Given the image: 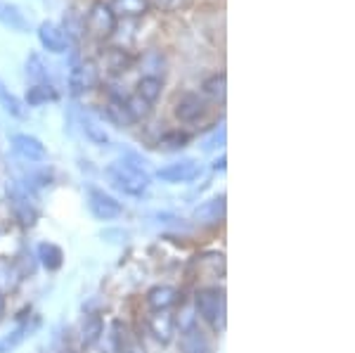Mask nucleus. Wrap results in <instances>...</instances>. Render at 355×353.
Returning <instances> with one entry per match:
<instances>
[{"label":"nucleus","instance_id":"obj_26","mask_svg":"<svg viewBox=\"0 0 355 353\" xmlns=\"http://www.w3.org/2000/svg\"><path fill=\"white\" fill-rule=\"evenodd\" d=\"M187 142H190V135L182 133V130H171V133L162 135V140H159V147L166 152H175V150H182V147H187Z\"/></svg>","mask_w":355,"mask_h":353},{"label":"nucleus","instance_id":"obj_2","mask_svg":"<svg viewBox=\"0 0 355 353\" xmlns=\"http://www.w3.org/2000/svg\"><path fill=\"white\" fill-rule=\"evenodd\" d=\"M194 309H197L199 318L204 322H209L211 327H223V313H225V299L223 292L216 287L199 289L197 297H194Z\"/></svg>","mask_w":355,"mask_h":353},{"label":"nucleus","instance_id":"obj_22","mask_svg":"<svg viewBox=\"0 0 355 353\" xmlns=\"http://www.w3.org/2000/svg\"><path fill=\"white\" fill-rule=\"evenodd\" d=\"M0 107H3L10 117H17V119H24V114H26L21 100L17 98L15 93H10V88L3 83V78H0Z\"/></svg>","mask_w":355,"mask_h":353},{"label":"nucleus","instance_id":"obj_11","mask_svg":"<svg viewBox=\"0 0 355 353\" xmlns=\"http://www.w3.org/2000/svg\"><path fill=\"white\" fill-rule=\"evenodd\" d=\"M225 216V197H214L209 202H202L197 209H194L192 218L199 221V223H218V221Z\"/></svg>","mask_w":355,"mask_h":353},{"label":"nucleus","instance_id":"obj_19","mask_svg":"<svg viewBox=\"0 0 355 353\" xmlns=\"http://www.w3.org/2000/svg\"><path fill=\"white\" fill-rule=\"evenodd\" d=\"M26 76L36 85H50V71L45 67L43 57L38 53H31L26 60Z\"/></svg>","mask_w":355,"mask_h":353},{"label":"nucleus","instance_id":"obj_16","mask_svg":"<svg viewBox=\"0 0 355 353\" xmlns=\"http://www.w3.org/2000/svg\"><path fill=\"white\" fill-rule=\"evenodd\" d=\"M180 349L182 353H211L209 349V341H206L204 332L197 327H187L180 337Z\"/></svg>","mask_w":355,"mask_h":353},{"label":"nucleus","instance_id":"obj_18","mask_svg":"<svg viewBox=\"0 0 355 353\" xmlns=\"http://www.w3.org/2000/svg\"><path fill=\"white\" fill-rule=\"evenodd\" d=\"M105 334V322L100 316H85L83 325H81V341L83 346H95L97 341Z\"/></svg>","mask_w":355,"mask_h":353},{"label":"nucleus","instance_id":"obj_4","mask_svg":"<svg viewBox=\"0 0 355 353\" xmlns=\"http://www.w3.org/2000/svg\"><path fill=\"white\" fill-rule=\"evenodd\" d=\"M97 85V67L93 60H85V62H78L73 57L71 62V69H69V93L73 98L83 95L85 90L95 88Z\"/></svg>","mask_w":355,"mask_h":353},{"label":"nucleus","instance_id":"obj_25","mask_svg":"<svg viewBox=\"0 0 355 353\" xmlns=\"http://www.w3.org/2000/svg\"><path fill=\"white\" fill-rule=\"evenodd\" d=\"M202 88H204V93L211 95L214 100H225L227 76H225V74H214L211 78H206Z\"/></svg>","mask_w":355,"mask_h":353},{"label":"nucleus","instance_id":"obj_27","mask_svg":"<svg viewBox=\"0 0 355 353\" xmlns=\"http://www.w3.org/2000/svg\"><path fill=\"white\" fill-rule=\"evenodd\" d=\"M26 100H28V105L38 107V105H43V102H48V100H57V93L53 88V83H50V85H33V88H28Z\"/></svg>","mask_w":355,"mask_h":353},{"label":"nucleus","instance_id":"obj_12","mask_svg":"<svg viewBox=\"0 0 355 353\" xmlns=\"http://www.w3.org/2000/svg\"><path fill=\"white\" fill-rule=\"evenodd\" d=\"M105 117L110 119L116 128H128V126H133V123H135V119L130 117L128 107H125L123 95H112L110 105H107V110H105Z\"/></svg>","mask_w":355,"mask_h":353},{"label":"nucleus","instance_id":"obj_3","mask_svg":"<svg viewBox=\"0 0 355 353\" xmlns=\"http://www.w3.org/2000/svg\"><path fill=\"white\" fill-rule=\"evenodd\" d=\"M83 28H88V33L97 38V41H105V38L114 36V31H116V15L112 12L110 5L95 3L90 8L88 17H85Z\"/></svg>","mask_w":355,"mask_h":353},{"label":"nucleus","instance_id":"obj_20","mask_svg":"<svg viewBox=\"0 0 355 353\" xmlns=\"http://www.w3.org/2000/svg\"><path fill=\"white\" fill-rule=\"evenodd\" d=\"M150 8L147 0H114L112 3V12L119 17H142Z\"/></svg>","mask_w":355,"mask_h":353},{"label":"nucleus","instance_id":"obj_23","mask_svg":"<svg viewBox=\"0 0 355 353\" xmlns=\"http://www.w3.org/2000/svg\"><path fill=\"white\" fill-rule=\"evenodd\" d=\"M83 133L88 135V140L95 142V145H100V147L110 145V135H107V130L102 128L100 123L90 117V114H83Z\"/></svg>","mask_w":355,"mask_h":353},{"label":"nucleus","instance_id":"obj_17","mask_svg":"<svg viewBox=\"0 0 355 353\" xmlns=\"http://www.w3.org/2000/svg\"><path fill=\"white\" fill-rule=\"evenodd\" d=\"M38 259H41V266L45 270H60L62 264H64V252L53 242H43L38 247Z\"/></svg>","mask_w":355,"mask_h":353},{"label":"nucleus","instance_id":"obj_21","mask_svg":"<svg viewBox=\"0 0 355 353\" xmlns=\"http://www.w3.org/2000/svg\"><path fill=\"white\" fill-rule=\"evenodd\" d=\"M137 98H142L145 102H154L159 100V95H162V78H154V76H142L140 81H137V90H135Z\"/></svg>","mask_w":355,"mask_h":353},{"label":"nucleus","instance_id":"obj_7","mask_svg":"<svg viewBox=\"0 0 355 353\" xmlns=\"http://www.w3.org/2000/svg\"><path fill=\"white\" fill-rule=\"evenodd\" d=\"M88 207L97 221H114L123 212L121 202H116L112 195H107V192H102V190H90Z\"/></svg>","mask_w":355,"mask_h":353},{"label":"nucleus","instance_id":"obj_13","mask_svg":"<svg viewBox=\"0 0 355 353\" xmlns=\"http://www.w3.org/2000/svg\"><path fill=\"white\" fill-rule=\"evenodd\" d=\"M0 24L8 26L10 31H26L28 28V19L24 17L17 5L12 3H5V0H0Z\"/></svg>","mask_w":355,"mask_h":353},{"label":"nucleus","instance_id":"obj_34","mask_svg":"<svg viewBox=\"0 0 355 353\" xmlns=\"http://www.w3.org/2000/svg\"><path fill=\"white\" fill-rule=\"evenodd\" d=\"M3 313H5V297L0 294V318H3Z\"/></svg>","mask_w":355,"mask_h":353},{"label":"nucleus","instance_id":"obj_9","mask_svg":"<svg viewBox=\"0 0 355 353\" xmlns=\"http://www.w3.org/2000/svg\"><path fill=\"white\" fill-rule=\"evenodd\" d=\"M12 150L17 157H21L24 162H43L45 157H48V152H45V145L38 138H33V135H26V133H17L12 135Z\"/></svg>","mask_w":355,"mask_h":353},{"label":"nucleus","instance_id":"obj_24","mask_svg":"<svg viewBox=\"0 0 355 353\" xmlns=\"http://www.w3.org/2000/svg\"><path fill=\"white\" fill-rule=\"evenodd\" d=\"M105 67L112 74H123V71H128V67H130V57L125 55L123 50L112 48L110 53L105 55Z\"/></svg>","mask_w":355,"mask_h":353},{"label":"nucleus","instance_id":"obj_28","mask_svg":"<svg viewBox=\"0 0 355 353\" xmlns=\"http://www.w3.org/2000/svg\"><path fill=\"white\" fill-rule=\"evenodd\" d=\"M125 107H128L130 117H133L135 121H140V119L150 117V112H152L150 102H145L142 98H137V95H130V98H125Z\"/></svg>","mask_w":355,"mask_h":353},{"label":"nucleus","instance_id":"obj_10","mask_svg":"<svg viewBox=\"0 0 355 353\" xmlns=\"http://www.w3.org/2000/svg\"><path fill=\"white\" fill-rule=\"evenodd\" d=\"M204 114H206V102L194 93H185L180 100L175 102V117L185 123L199 121Z\"/></svg>","mask_w":355,"mask_h":353},{"label":"nucleus","instance_id":"obj_1","mask_svg":"<svg viewBox=\"0 0 355 353\" xmlns=\"http://www.w3.org/2000/svg\"><path fill=\"white\" fill-rule=\"evenodd\" d=\"M107 175H110L112 185L116 187V190H121L123 195H130V197L145 195L147 187H150V175L140 166L137 157H130V162L128 159H121V162L112 164V166L107 169Z\"/></svg>","mask_w":355,"mask_h":353},{"label":"nucleus","instance_id":"obj_15","mask_svg":"<svg viewBox=\"0 0 355 353\" xmlns=\"http://www.w3.org/2000/svg\"><path fill=\"white\" fill-rule=\"evenodd\" d=\"M173 316H168L166 311H157L154 316L150 318V329L152 334L157 337L162 344H168L171 339H173Z\"/></svg>","mask_w":355,"mask_h":353},{"label":"nucleus","instance_id":"obj_6","mask_svg":"<svg viewBox=\"0 0 355 353\" xmlns=\"http://www.w3.org/2000/svg\"><path fill=\"white\" fill-rule=\"evenodd\" d=\"M199 173H202V166L194 159H182V162L159 169L157 178L164 180V183H190V180L199 178Z\"/></svg>","mask_w":355,"mask_h":353},{"label":"nucleus","instance_id":"obj_33","mask_svg":"<svg viewBox=\"0 0 355 353\" xmlns=\"http://www.w3.org/2000/svg\"><path fill=\"white\" fill-rule=\"evenodd\" d=\"M214 169H216V171H218V169H220V171H223V169H225V157H220V159H218V162H216V164H214Z\"/></svg>","mask_w":355,"mask_h":353},{"label":"nucleus","instance_id":"obj_14","mask_svg":"<svg viewBox=\"0 0 355 353\" xmlns=\"http://www.w3.org/2000/svg\"><path fill=\"white\" fill-rule=\"evenodd\" d=\"M178 301V289L168 287V284H159V287H152L147 292V304H150L152 311H168Z\"/></svg>","mask_w":355,"mask_h":353},{"label":"nucleus","instance_id":"obj_30","mask_svg":"<svg viewBox=\"0 0 355 353\" xmlns=\"http://www.w3.org/2000/svg\"><path fill=\"white\" fill-rule=\"evenodd\" d=\"M220 145H225V126H223V123L218 128H214V133H211L209 138L202 140V150L211 152V150H216V147H220Z\"/></svg>","mask_w":355,"mask_h":353},{"label":"nucleus","instance_id":"obj_29","mask_svg":"<svg viewBox=\"0 0 355 353\" xmlns=\"http://www.w3.org/2000/svg\"><path fill=\"white\" fill-rule=\"evenodd\" d=\"M26 332H28V327H17L12 334H8L5 339H0V353H10L15 349V346H19L21 344V339L26 337Z\"/></svg>","mask_w":355,"mask_h":353},{"label":"nucleus","instance_id":"obj_31","mask_svg":"<svg viewBox=\"0 0 355 353\" xmlns=\"http://www.w3.org/2000/svg\"><path fill=\"white\" fill-rule=\"evenodd\" d=\"M121 353H147L145 346L140 344V341H130V344H123Z\"/></svg>","mask_w":355,"mask_h":353},{"label":"nucleus","instance_id":"obj_32","mask_svg":"<svg viewBox=\"0 0 355 353\" xmlns=\"http://www.w3.org/2000/svg\"><path fill=\"white\" fill-rule=\"evenodd\" d=\"M178 3H182V0H154V5H159V8H175Z\"/></svg>","mask_w":355,"mask_h":353},{"label":"nucleus","instance_id":"obj_8","mask_svg":"<svg viewBox=\"0 0 355 353\" xmlns=\"http://www.w3.org/2000/svg\"><path fill=\"white\" fill-rule=\"evenodd\" d=\"M38 41H41V45L48 53H67L69 50V38L64 33V28L57 26L55 21H43L41 26H38Z\"/></svg>","mask_w":355,"mask_h":353},{"label":"nucleus","instance_id":"obj_5","mask_svg":"<svg viewBox=\"0 0 355 353\" xmlns=\"http://www.w3.org/2000/svg\"><path fill=\"white\" fill-rule=\"evenodd\" d=\"M8 195H10V204H12V212L19 218L21 225H33L38 218V212L33 207L28 192L21 187L19 183H8Z\"/></svg>","mask_w":355,"mask_h":353}]
</instances>
